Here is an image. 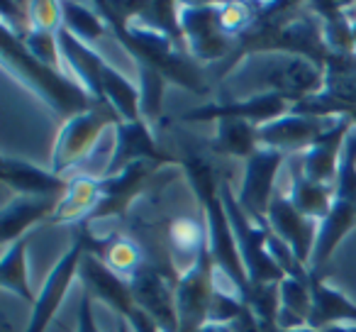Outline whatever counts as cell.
<instances>
[{
    "label": "cell",
    "instance_id": "obj_13",
    "mask_svg": "<svg viewBox=\"0 0 356 332\" xmlns=\"http://www.w3.org/2000/svg\"><path fill=\"white\" fill-rule=\"evenodd\" d=\"M137 306L152 317L161 332H178V310H176V281H168L166 274L152 262H144L129 276Z\"/></svg>",
    "mask_w": 356,
    "mask_h": 332
},
{
    "label": "cell",
    "instance_id": "obj_19",
    "mask_svg": "<svg viewBox=\"0 0 356 332\" xmlns=\"http://www.w3.org/2000/svg\"><path fill=\"white\" fill-rule=\"evenodd\" d=\"M0 179L8 189L17 196H32V198H64L69 193L71 179L56 176L51 169H40L37 164L25 159H15L10 154H3L0 164Z\"/></svg>",
    "mask_w": 356,
    "mask_h": 332
},
{
    "label": "cell",
    "instance_id": "obj_7",
    "mask_svg": "<svg viewBox=\"0 0 356 332\" xmlns=\"http://www.w3.org/2000/svg\"><path fill=\"white\" fill-rule=\"evenodd\" d=\"M120 122H122V118H120V113L110 103H98L88 113H81L76 118L61 122L59 137H56L54 152H51L49 169L56 176H64L66 179V174L71 169L81 166L93 154L95 142L100 139L103 129L108 125L118 127Z\"/></svg>",
    "mask_w": 356,
    "mask_h": 332
},
{
    "label": "cell",
    "instance_id": "obj_26",
    "mask_svg": "<svg viewBox=\"0 0 356 332\" xmlns=\"http://www.w3.org/2000/svg\"><path fill=\"white\" fill-rule=\"evenodd\" d=\"M278 296H281V310H278L276 325L288 332L307 330V320L312 313V296L307 278L286 276L278 286Z\"/></svg>",
    "mask_w": 356,
    "mask_h": 332
},
{
    "label": "cell",
    "instance_id": "obj_38",
    "mask_svg": "<svg viewBox=\"0 0 356 332\" xmlns=\"http://www.w3.org/2000/svg\"><path fill=\"white\" fill-rule=\"evenodd\" d=\"M198 332H232V330H229L227 325H213V322H205Z\"/></svg>",
    "mask_w": 356,
    "mask_h": 332
},
{
    "label": "cell",
    "instance_id": "obj_15",
    "mask_svg": "<svg viewBox=\"0 0 356 332\" xmlns=\"http://www.w3.org/2000/svg\"><path fill=\"white\" fill-rule=\"evenodd\" d=\"M159 169H161V166H156V164H152V161H134V164H129L124 171H120V174L98 179L100 200H98V205H95L93 213H90V218L79 225L93 228V225L100 223V220L124 218L129 203L147 189L152 174Z\"/></svg>",
    "mask_w": 356,
    "mask_h": 332
},
{
    "label": "cell",
    "instance_id": "obj_4",
    "mask_svg": "<svg viewBox=\"0 0 356 332\" xmlns=\"http://www.w3.org/2000/svg\"><path fill=\"white\" fill-rule=\"evenodd\" d=\"M351 228H356V125L351 127L344 142L330 215L320 223V235H317V244L310 262L312 274L322 278L327 276L332 254Z\"/></svg>",
    "mask_w": 356,
    "mask_h": 332
},
{
    "label": "cell",
    "instance_id": "obj_30",
    "mask_svg": "<svg viewBox=\"0 0 356 332\" xmlns=\"http://www.w3.org/2000/svg\"><path fill=\"white\" fill-rule=\"evenodd\" d=\"M137 79H139V93H142V100H139V113H142V120L154 127V125L161 120L163 115V93H166V76L161 71L152 69V66L137 64Z\"/></svg>",
    "mask_w": 356,
    "mask_h": 332
},
{
    "label": "cell",
    "instance_id": "obj_28",
    "mask_svg": "<svg viewBox=\"0 0 356 332\" xmlns=\"http://www.w3.org/2000/svg\"><path fill=\"white\" fill-rule=\"evenodd\" d=\"M61 25L88 47L98 45L105 37H113L108 22L100 17V13L86 3H61Z\"/></svg>",
    "mask_w": 356,
    "mask_h": 332
},
{
    "label": "cell",
    "instance_id": "obj_22",
    "mask_svg": "<svg viewBox=\"0 0 356 332\" xmlns=\"http://www.w3.org/2000/svg\"><path fill=\"white\" fill-rule=\"evenodd\" d=\"M307 286H310L312 296V313L307 320V330L320 332L330 325H337V322L356 325V303H351L341 291L327 286L325 278L312 274L310 269H307Z\"/></svg>",
    "mask_w": 356,
    "mask_h": 332
},
{
    "label": "cell",
    "instance_id": "obj_37",
    "mask_svg": "<svg viewBox=\"0 0 356 332\" xmlns=\"http://www.w3.org/2000/svg\"><path fill=\"white\" fill-rule=\"evenodd\" d=\"M76 332H98L93 320V301H90L88 288H83V296H81V306H79V330Z\"/></svg>",
    "mask_w": 356,
    "mask_h": 332
},
{
    "label": "cell",
    "instance_id": "obj_31",
    "mask_svg": "<svg viewBox=\"0 0 356 332\" xmlns=\"http://www.w3.org/2000/svg\"><path fill=\"white\" fill-rule=\"evenodd\" d=\"M100 259H103L118 276L127 278V281H129V276L147 262L144 252L139 249V244L127 237H120V235H108V237H103V254H100Z\"/></svg>",
    "mask_w": 356,
    "mask_h": 332
},
{
    "label": "cell",
    "instance_id": "obj_5",
    "mask_svg": "<svg viewBox=\"0 0 356 332\" xmlns=\"http://www.w3.org/2000/svg\"><path fill=\"white\" fill-rule=\"evenodd\" d=\"M74 239L71 247L66 249V254L54 264V269L49 271V276L44 278V286L37 293V301L32 306L30 325L25 327V332H47L49 322L54 320L56 310L64 303L66 293H69L71 281L76 278V274L81 271V262L86 254H103V237H95V232L88 225H74L71 228Z\"/></svg>",
    "mask_w": 356,
    "mask_h": 332
},
{
    "label": "cell",
    "instance_id": "obj_35",
    "mask_svg": "<svg viewBox=\"0 0 356 332\" xmlns=\"http://www.w3.org/2000/svg\"><path fill=\"white\" fill-rule=\"evenodd\" d=\"M218 17L220 27L227 32L229 37L237 40L254 20V8L252 3H218Z\"/></svg>",
    "mask_w": 356,
    "mask_h": 332
},
{
    "label": "cell",
    "instance_id": "obj_27",
    "mask_svg": "<svg viewBox=\"0 0 356 332\" xmlns=\"http://www.w3.org/2000/svg\"><path fill=\"white\" fill-rule=\"evenodd\" d=\"M210 149L222 157H237L247 161L259 149L257 127L247 120H220L218 134L210 142Z\"/></svg>",
    "mask_w": 356,
    "mask_h": 332
},
{
    "label": "cell",
    "instance_id": "obj_21",
    "mask_svg": "<svg viewBox=\"0 0 356 332\" xmlns=\"http://www.w3.org/2000/svg\"><path fill=\"white\" fill-rule=\"evenodd\" d=\"M59 203V198H32V196H17L10 203H6V208L0 210V242H3V247L8 249L27 232L49 223Z\"/></svg>",
    "mask_w": 356,
    "mask_h": 332
},
{
    "label": "cell",
    "instance_id": "obj_33",
    "mask_svg": "<svg viewBox=\"0 0 356 332\" xmlns=\"http://www.w3.org/2000/svg\"><path fill=\"white\" fill-rule=\"evenodd\" d=\"M56 32L32 30L27 37H22V45H25L27 49H30V54L37 56L42 64L51 66V69H56V71H64V59H61L59 37H56Z\"/></svg>",
    "mask_w": 356,
    "mask_h": 332
},
{
    "label": "cell",
    "instance_id": "obj_14",
    "mask_svg": "<svg viewBox=\"0 0 356 332\" xmlns=\"http://www.w3.org/2000/svg\"><path fill=\"white\" fill-rule=\"evenodd\" d=\"M266 223H268V230L293 249L298 262L310 269L312 252H315V244H317V235H320V223L307 218V215H302L300 210L293 205V200L288 198L286 189H281V186L276 189V193H273V198H271V205H268Z\"/></svg>",
    "mask_w": 356,
    "mask_h": 332
},
{
    "label": "cell",
    "instance_id": "obj_20",
    "mask_svg": "<svg viewBox=\"0 0 356 332\" xmlns=\"http://www.w3.org/2000/svg\"><path fill=\"white\" fill-rule=\"evenodd\" d=\"M59 37V49L64 66L98 103H108L105 100V88H103V71H105V56L100 52H95L93 47H88L86 42L76 40L64 25L56 32Z\"/></svg>",
    "mask_w": 356,
    "mask_h": 332
},
{
    "label": "cell",
    "instance_id": "obj_25",
    "mask_svg": "<svg viewBox=\"0 0 356 332\" xmlns=\"http://www.w3.org/2000/svg\"><path fill=\"white\" fill-rule=\"evenodd\" d=\"M37 230H32L25 237L13 242L10 247L3 252V259H0V286L6 288V291L15 293L22 301H27L30 306H35L37 293L32 291L30 278H27V249H30V242L37 235Z\"/></svg>",
    "mask_w": 356,
    "mask_h": 332
},
{
    "label": "cell",
    "instance_id": "obj_23",
    "mask_svg": "<svg viewBox=\"0 0 356 332\" xmlns=\"http://www.w3.org/2000/svg\"><path fill=\"white\" fill-rule=\"evenodd\" d=\"M288 174H291V189H286L288 198L293 200V205L302 215L322 223L330 215L332 200H334V189L315 184V181H310L302 174L300 152L288 154Z\"/></svg>",
    "mask_w": 356,
    "mask_h": 332
},
{
    "label": "cell",
    "instance_id": "obj_40",
    "mask_svg": "<svg viewBox=\"0 0 356 332\" xmlns=\"http://www.w3.org/2000/svg\"><path fill=\"white\" fill-rule=\"evenodd\" d=\"M320 332H351L349 327H344V325H330V327H325V330H320Z\"/></svg>",
    "mask_w": 356,
    "mask_h": 332
},
{
    "label": "cell",
    "instance_id": "obj_36",
    "mask_svg": "<svg viewBox=\"0 0 356 332\" xmlns=\"http://www.w3.org/2000/svg\"><path fill=\"white\" fill-rule=\"evenodd\" d=\"M30 20L32 30L56 32L61 27V3H51V0L30 3Z\"/></svg>",
    "mask_w": 356,
    "mask_h": 332
},
{
    "label": "cell",
    "instance_id": "obj_41",
    "mask_svg": "<svg viewBox=\"0 0 356 332\" xmlns=\"http://www.w3.org/2000/svg\"><path fill=\"white\" fill-rule=\"evenodd\" d=\"M349 330H351V332H356V325H351V327H349Z\"/></svg>",
    "mask_w": 356,
    "mask_h": 332
},
{
    "label": "cell",
    "instance_id": "obj_39",
    "mask_svg": "<svg viewBox=\"0 0 356 332\" xmlns=\"http://www.w3.org/2000/svg\"><path fill=\"white\" fill-rule=\"evenodd\" d=\"M259 330L261 332H288V330H281L278 325H261V322H259ZM300 332H310V330H300Z\"/></svg>",
    "mask_w": 356,
    "mask_h": 332
},
{
    "label": "cell",
    "instance_id": "obj_6",
    "mask_svg": "<svg viewBox=\"0 0 356 332\" xmlns=\"http://www.w3.org/2000/svg\"><path fill=\"white\" fill-rule=\"evenodd\" d=\"M220 196H222L229 225H232L234 237H237V247L239 254H242L244 267H247L249 281L254 283V288L281 283L286 278V271L278 267L273 254L268 252V228L257 225L244 213L242 205L237 203V193L232 191L227 179L220 181Z\"/></svg>",
    "mask_w": 356,
    "mask_h": 332
},
{
    "label": "cell",
    "instance_id": "obj_8",
    "mask_svg": "<svg viewBox=\"0 0 356 332\" xmlns=\"http://www.w3.org/2000/svg\"><path fill=\"white\" fill-rule=\"evenodd\" d=\"M81 281L83 288H88L90 296H95L98 301H103L105 306H110L129 327L132 332H161L159 325L137 306L132 291H129V281L113 271L108 264L95 254H86L81 262Z\"/></svg>",
    "mask_w": 356,
    "mask_h": 332
},
{
    "label": "cell",
    "instance_id": "obj_16",
    "mask_svg": "<svg viewBox=\"0 0 356 332\" xmlns=\"http://www.w3.org/2000/svg\"><path fill=\"white\" fill-rule=\"evenodd\" d=\"M134 161H152L156 166H171L176 164V157L166 154L154 139V129L144 120L134 122H120L115 127V149L105 164L103 176H115L124 171ZM100 176V179H103Z\"/></svg>",
    "mask_w": 356,
    "mask_h": 332
},
{
    "label": "cell",
    "instance_id": "obj_11",
    "mask_svg": "<svg viewBox=\"0 0 356 332\" xmlns=\"http://www.w3.org/2000/svg\"><path fill=\"white\" fill-rule=\"evenodd\" d=\"M288 161L286 152L278 149L259 147L252 157L244 161V179L242 189L237 191V203L242 210L261 228H268V205L276 193V176L281 166Z\"/></svg>",
    "mask_w": 356,
    "mask_h": 332
},
{
    "label": "cell",
    "instance_id": "obj_17",
    "mask_svg": "<svg viewBox=\"0 0 356 332\" xmlns=\"http://www.w3.org/2000/svg\"><path fill=\"white\" fill-rule=\"evenodd\" d=\"M337 122L339 118H312V115L288 113L273 122L257 127V142L259 147L278 149L286 154L305 152L317 137H322Z\"/></svg>",
    "mask_w": 356,
    "mask_h": 332
},
{
    "label": "cell",
    "instance_id": "obj_18",
    "mask_svg": "<svg viewBox=\"0 0 356 332\" xmlns=\"http://www.w3.org/2000/svg\"><path fill=\"white\" fill-rule=\"evenodd\" d=\"M351 127H354V122L349 118H339L334 127L327 129L322 137H317L305 152H300L302 174L307 179L320 186L334 189L337 176H339L341 152H344V142L349 137Z\"/></svg>",
    "mask_w": 356,
    "mask_h": 332
},
{
    "label": "cell",
    "instance_id": "obj_24",
    "mask_svg": "<svg viewBox=\"0 0 356 332\" xmlns=\"http://www.w3.org/2000/svg\"><path fill=\"white\" fill-rule=\"evenodd\" d=\"M98 200H100L98 179L86 176V174L71 176L69 193L61 198L59 208L54 210V215H51L47 225H71V228H74V225L90 218V213L95 210Z\"/></svg>",
    "mask_w": 356,
    "mask_h": 332
},
{
    "label": "cell",
    "instance_id": "obj_2",
    "mask_svg": "<svg viewBox=\"0 0 356 332\" xmlns=\"http://www.w3.org/2000/svg\"><path fill=\"white\" fill-rule=\"evenodd\" d=\"M93 8L108 22L115 42L132 56L134 64H144L161 71L166 76V81L191 90V93H208V84L203 79L200 64L191 54L178 52L168 35L144 25L137 17H127L122 13V8H120V3L100 0V3H93Z\"/></svg>",
    "mask_w": 356,
    "mask_h": 332
},
{
    "label": "cell",
    "instance_id": "obj_9",
    "mask_svg": "<svg viewBox=\"0 0 356 332\" xmlns=\"http://www.w3.org/2000/svg\"><path fill=\"white\" fill-rule=\"evenodd\" d=\"M178 22L188 45V54L198 64L227 61L234 54L237 40L220 27L218 3H181Z\"/></svg>",
    "mask_w": 356,
    "mask_h": 332
},
{
    "label": "cell",
    "instance_id": "obj_12",
    "mask_svg": "<svg viewBox=\"0 0 356 332\" xmlns=\"http://www.w3.org/2000/svg\"><path fill=\"white\" fill-rule=\"evenodd\" d=\"M298 100L281 90H266V93L249 95V98L234 100V103H208L193 108L181 115L184 122H208V120H247L254 127H261L273 120L291 113Z\"/></svg>",
    "mask_w": 356,
    "mask_h": 332
},
{
    "label": "cell",
    "instance_id": "obj_10",
    "mask_svg": "<svg viewBox=\"0 0 356 332\" xmlns=\"http://www.w3.org/2000/svg\"><path fill=\"white\" fill-rule=\"evenodd\" d=\"M215 296V262L208 239L200 247L193 267L176 278L178 332H198L208 322L210 303Z\"/></svg>",
    "mask_w": 356,
    "mask_h": 332
},
{
    "label": "cell",
    "instance_id": "obj_3",
    "mask_svg": "<svg viewBox=\"0 0 356 332\" xmlns=\"http://www.w3.org/2000/svg\"><path fill=\"white\" fill-rule=\"evenodd\" d=\"M0 56H3L6 69L20 84H25L32 93L40 95L61 122L81 113H88L98 105V100L69 71H56L42 64L37 56L30 54L20 37L8 30L6 25H0Z\"/></svg>",
    "mask_w": 356,
    "mask_h": 332
},
{
    "label": "cell",
    "instance_id": "obj_34",
    "mask_svg": "<svg viewBox=\"0 0 356 332\" xmlns=\"http://www.w3.org/2000/svg\"><path fill=\"white\" fill-rule=\"evenodd\" d=\"M247 303L232 291H225V288L215 286V296L210 303V313H208V322L213 325H232L244 310H247Z\"/></svg>",
    "mask_w": 356,
    "mask_h": 332
},
{
    "label": "cell",
    "instance_id": "obj_29",
    "mask_svg": "<svg viewBox=\"0 0 356 332\" xmlns=\"http://www.w3.org/2000/svg\"><path fill=\"white\" fill-rule=\"evenodd\" d=\"M103 88H105V100L113 105L120 113L122 122H134V120H142L139 113V86L132 84L122 71H118L113 64H105L103 71Z\"/></svg>",
    "mask_w": 356,
    "mask_h": 332
},
{
    "label": "cell",
    "instance_id": "obj_32",
    "mask_svg": "<svg viewBox=\"0 0 356 332\" xmlns=\"http://www.w3.org/2000/svg\"><path fill=\"white\" fill-rule=\"evenodd\" d=\"M205 239H208V225H205V220L198 223L195 218H176L168 223V244H171L173 252L186 257L188 267H193Z\"/></svg>",
    "mask_w": 356,
    "mask_h": 332
},
{
    "label": "cell",
    "instance_id": "obj_1",
    "mask_svg": "<svg viewBox=\"0 0 356 332\" xmlns=\"http://www.w3.org/2000/svg\"><path fill=\"white\" fill-rule=\"evenodd\" d=\"M181 166L188 176L195 198L203 205L205 225H208V247L215 262V286L237 293L252 308L261 325H276L278 310H281V296H278L281 283L254 288V283L249 281L247 267H244L237 247V237H234L222 196H220V181L222 179H218L213 164L200 154L186 157Z\"/></svg>",
    "mask_w": 356,
    "mask_h": 332
}]
</instances>
